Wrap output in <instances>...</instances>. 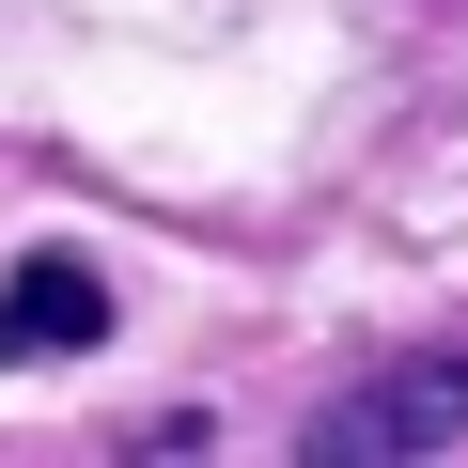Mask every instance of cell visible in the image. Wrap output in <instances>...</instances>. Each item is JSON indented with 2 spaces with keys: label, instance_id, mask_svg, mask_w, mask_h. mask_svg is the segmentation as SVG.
Masks as SVG:
<instances>
[{
  "label": "cell",
  "instance_id": "obj_1",
  "mask_svg": "<svg viewBox=\"0 0 468 468\" xmlns=\"http://www.w3.org/2000/svg\"><path fill=\"white\" fill-rule=\"evenodd\" d=\"M452 437H468V344L375 359L359 390L313 406V468H406V452H452Z\"/></svg>",
  "mask_w": 468,
  "mask_h": 468
},
{
  "label": "cell",
  "instance_id": "obj_2",
  "mask_svg": "<svg viewBox=\"0 0 468 468\" xmlns=\"http://www.w3.org/2000/svg\"><path fill=\"white\" fill-rule=\"evenodd\" d=\"M79 344H110V282L79 250H16V282H0V375H48Z\"/></svg>",
  "mask_w": 468,
  "mask_h": 468
}]
</instances>
